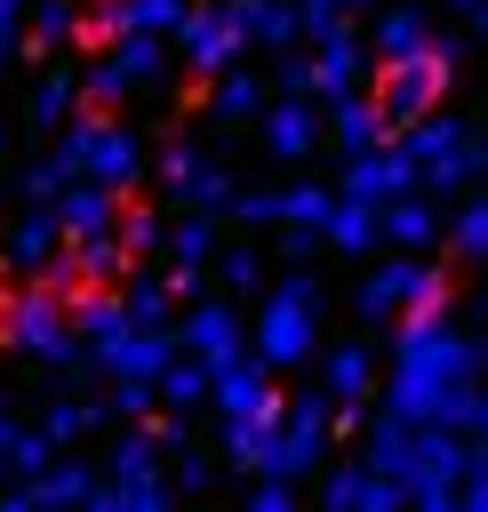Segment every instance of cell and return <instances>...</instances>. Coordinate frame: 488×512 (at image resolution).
<instances>
[{
    "mask_svg": "<svg viewBox=\"0 0 488 512\" xmlns=\"http://www.w3.org/2000/svg\"><path fill=\"white\" fill-rule=\"evenodd\" d=\"M0 344L48 360V368H72L80 344H72V288H56L48 272H24L16 288H0Z\"/></svg>",
    "mask_w": 488,
    "mask_h": 512,
    "instance_id": "obj_1",
    "label": "cell"
},
{
    "mask_svg": "<svg viewBox=\"0 0 488 512\" xmlns=\"http://www.w3.org/2000/svg\"><path fill=\"white\" fill-rule=\"evenodd\" d=\"M56 144L80 160V176H104V184H120V192H136V184H144V136H136V128H120L104 104L72 112V120L56 128Z\"/></svg>",
    "mask_w": 488,
    "mask_h": 512,
    "instance_id": "obj_2",
    "label": "cell"
},
{
    "mask_svg": "<svg viewBox=\"0 0 488 512\" xmlns=\"http://www.w3.org/2000/svg\"><path fill=\"white\" fill-rule=\"evenodd\" d=\"M256 352L272 360V368H304L312 360V336H320V280L312 272H288L272 296H264V312H256Z\"/></svg>",
    "mask_w": 488,
    "mask_h": 512,
    "instance_id": "obj_3",
    "label": "cell"
},
{
    "mask_svg": "<svg viewBox=\"0 0 488 512\" xmlns=\"http://www.w3.org/2000/svg\"><path fill=\"white\" fill-rule=\"evenodd\" d=\"M456 48H464V40H440V48H424V56L384 64V80H376V112H384V128H392V136H400V128H416L424 112H440L448 72H456Z\"/></svg>",
    "mask_w": 488,
    "mask_h": 512,
    "instance_id": "obj_4",
    "label": "cell"
},
{
    "mask_svg": "<svg viewBox=\"0 0 488 512\" xmlns=\"http://www.w3.org/2000/svg\"><path fill=\"white\" fill-rule=\"evenodd\" d=\"M400 144H408V160L424 168V192H456V184H472V176L488 168V144H480L456 112H424L416 128H400Z\"/></svg>",
    "mask_w": 488,
    "mask_h": 512,
    "instance_id": "obj_5",
    "label": "cell"
},
{
    "mask_svg": "<svg viewBox=\"0 0 488 512\" xmlns=\"http://www.w3.org/2000/svg\"><path fill=\"white\" fill-rule=\"evenodd\" d=\"M400 312H448V272L400 248L384 272L360 280V320H400Z\"/></svg>",
    "mask_w": 488,
    "mask_h": 512,
    "instance_id": "obj_6",
    "label": "cell"
},
{
    "mask_svg": "<svg viewBox=\"0 0 488 512\" xmlns=\"http://www.w3.org/2000/svg\"><path fill=\"white\" fill-rule=\"evenodd\" d=\"M328 440H336V400L328 392H304L288 400V416L272 424V448H264V472H288V480H312L328 464Z\"/></svg>",
    "mask_w": 488,
    "mask_h": 512,
    "instance_id": "obj_7",
    "label": "cell"
},
{
    "mask_svg": "<svg viewBox=\"0 0 488 512\" xmlns=\"http://www.w3.org/2000/svg\"><path fill=\"white\" fill-rule=\"evenodd\" d=\"M160 64H168V48H160V32H120L112 48H96V64L80 72V88H88V104H120V96H136V88H152L160 80Z\"/></svg>",
    "mask_w": 488,
    "mask_h": 512,
    "instance_id": "obj_8",
    "label": "cell"
},
{
    "mask_svg": "<svg viewBox=\"0 0 488 512\" xmlns=\"http://www.w3.org/2000/svg\"><path fill=\"white\" fill-rule=\"evenodd\" d=\"M240 48H248V40H240V24H232L224 0H192V8H184V24H176V56H184L200 80H216Z\"/></svg>",
    "mask_w": 488,
    "mask_h": 512,
    "instance_id": "obj_9",
    "label": "cell"
},
{
    "mask_svg": "<svg viewBox=\"0 0 488 512\" xmlns=\"http://www.w3.org/2000/svg\"><path fill=\"white\" fill-rule=\"evenodd\" d=\"M208 408H216V416H288V400L272 392V360H264L256 344H248L240 360H224V368H216Z\"/></svg>",
    "mask_w": 488,
    "mask_h": 512,
    "instance_id": "obj_10",
    "label": "cell"
},
{
    "mask_svg": "<svg viewBox=\"0 0 488 512\" xmlns=\"http://www.w3.org/2000/svg\"><path fill=\"white\" fill-rule=\"evenodd\" d=\"M408 184H424V168L408 160V144L392 136V144H368V152H344V184L336 192H352V200H392V192H408Z\"/></svg>",
    "mask_w": 488,
    "mask_h": 512,
    "instance_id": "obj_11",
    "label": "cell"
},
{
    "mask_svg": "<svg viewBox=\"0 0 488 512\" xmlns=\"http://www.w3.org/2000/svg\"><path fill=\"white\" fill-rule=\"evenodd\" d=\"M176 344H184V352H200L208 368H224V360H240L256 336L240 328V312H232V304H184V312H176Z\"/></svg>",
    "mask_w": 488,
    "mask_h": 512,
    "instance_id": "obj_12",
    "label": "cell"
},
{
    "mask_svg": "<svg viewBox=\"0 0 488 512\" xmlns=\"http://www.w3.org/2000/svg\"><path fill=\"white\" fill-rule=\"evenodd\" d=\"M320 504H328V512H392V504H408V488L384 480V472L360 456V464H320Z\"/></svg>",
    "mask_w": 488,
    "mask_h": 512,
    "instance_id": "obj_13",
    "label": "cell"
},
{
    "mask_svg": "<svg viewBox=\"0 0 488 512\" xmlns=\"http://www.w3.org/2000/svg\"><path fill=\"white\" fill-rule=\"evenodd\" d=\"M264 152L272 160H312L320 144H328V120H320V104L312 96H280V104H264Z\"/></svg>",
    "mask_w": 488,
    "mask_h": 512,
    "instance_id": "obj_14",
    "label": "cell"
},
{
    "mask_svg": "<svg viewBox=\"0 0 488 512\" xmlns=\"http://www.w3.org/2000/svg\"><path fill=\"white\" fill-rule=\"evenodd\" d=\"M8 272H48L56 256H64V216H56V200H24V216L8 224Z\"/></svg>",
    "mask_w": 488,
    "mask_h": 512,
    "instance_id": "obj_15",
    "label": "cell"
},
{
    "mask_svg": "<svg viewBox=\"0 0 488 512\" xmlns=\"http://www.w3.org/2000/svg\"><path fill=\"white\" fill-rule=\"evenodd\" d=\"M360 456L384 472V480H416V416H400V408H376V416H360Z\"/></svg>",
    "mask_w": 488,
    "mask_h": 512,
    "instance_id": "obj_16",
    "label": "cell"
},
{
    "mask_svg": "<svg viewBox=\"0 0 488 512\" xmlns=\"http://www.w3.org/2000/svg\"><path fill=\"white\" fill-rule=\"evenodd\" d=\"M88 360H96L104 376H152V384H160V368L176 360V328H120V336L96 344Z\"/></svg>",
    "mask_w": 488,
    "mask_h": 512,
    "instance_id": "obj_17",
    "label": "cell"
},
{
    "mask_svg": "<svg viewBox=\"0 0 488 512\" xmlns=\"http://www.w3.org/2000/svg\"><path fill=\"white\" fill-rule=\"evenodd\" d=\"M80 104H88V88H80V72H72V64L56 56V64H48L40 80H32V104H24V120H32L40 136H56V128H64V120H72Z\"/></svg>",
    "mask_w": 488,
    "mask_h": 512,
    "instance_id": "obj_18",
    "label": "cell"
},
{
    "mask_svg": "<svg viewBox=\"0 0 488 512\" xmlns=\"http://www.w3.org/2000/svg\"><path fill=\"white\" fill-rule=\"evenodd\" d=\"M424 48H440V32H432L424 8H384L376 32H368V56L376 64H400V56H424Z\"/></svg>",
    "mask_w": 488,
    "mask_h": 512,
    "instance_id": "obj_19",
    "label": "cell"
},
{
    "mask_svg": "<svg viewBox=\"0 0 488 512\" xmlns=\"http://www.w3.org/2000/svg\"><path fill=\"white\" fill-rule=\"evenodd\" d=\"M384 240H392V248H432V240H440V208H432L424 184H408V192L384 200Z\"/></svg>",
    "mask_w": 488,
    "mask_h": 512,
    "instance_id": "obj_20",
    "label": "cell"
},
{
    "mask_svg": "<svg viewBox=\"0 0 488 512\" xmlns=\"http://www.w3.org/2000/svg\"><path fill=\"white\" fill-rule=\"evenodd\" d=\"M120 328H136L120 288H72V336H80L88 352H96V344H112Z\"/></svg>",
    "mask_w": 488,
    "mask_h": 512,
    "instance_id": "obj_21",
    "label": "cell"
},
{
    "mask_svg": "<svg viewBox=\"0 0 488 512\" xmlns=\"http://www.w3.org/2000/svg\"><path fill=\"white\" fill-rule=\"evenodd\" d=\"M320 392H328L336 408H360V400L376 392V352H368V344H336V352L320 360Z\"/></svg>",
    "mask_w": 488,
    "mask_h": 512,
    "instance_id": "obj_22",
    "label": "cell"
},
{
    "mask_svg": "<svg viewBox=\"0 0 488 512\" xmlns=\"http://www.w3.org/2000/svg\"><path fill=\"white\" fill-rule=\"evenodd\" d=\"M224 8H232V24H240L248 48H288V40H304L296 0H224Z\"/></svg>",
    "mask_w": 488,
    "mask_h": 512,
    "instance_id": "obj_23",
    "label": "cell"
},
{
    "mask_svg": "<svg viewBox=\"0 0 488 512\" xmlns=\"http://www.w3.org/2000/svg\"><path fill=\"white\" fill-rule=\"evenodd\" d=\"M384 136H392V128H384L376 96H360V88H352V96H336V104H328V144H336V152H368V144H384Z\"/></svg>",
    "mask_w": 488,
    "mask_h": 512,
    "instance_id": "obj_24",
    "label": "cell"
},
{
    "mask_svg": "<svg viewBox=\"0 0 488 512\" xmlns=\"http://www.w3.org/2000/svg\"><path fill=\"white\" fill-rule=\"evenodd\" d=\"M328 248H344V256H368V248H384V208H376V200H352V192H336Z\"/></svg>",
    "mask_w": 488,
    "mask_h": 512,
    "instance_id": "obj_25",
    "label": "cell"
},
{
    "mask_svg": "<svg viewBox=\"0 0 488 512\" xmlns=\"http://www.w3.org/2000/svg\"><path fill=\"white\" fill-rule=\"evenodd\" d=\"M208 392H216V368H208L200 352H184V344H176V360L160 368V408H168V416H192Z\"/></svg>",
    "mask_w": 488,
    "mask_h": 512,
    "instance_id": "obj_26",
    "label": "cell"
},
{
    "mask_svg": "<svg viewBox=\"0 0 488 512\" xmlns=\"http://www.w3.org/2000/svg\"><path fill=\"white\" fill-rule=\"evenodd\" d=\"M208 112H216V120H264V80L232 56V64L216 72V88H208Z\"/></svg>",
    "mask_w": 488,
    "mask_h": 512,
    "instance_id": "obj_27",
    "label": "cell"
},
{
    "mask_svg": "<svg viewBox=\"0 0 488 512\" xmlns=\"http://www.w3.org/2000/svg\"><path fill=\"white\" fill-rule=\"evenodd\" d=\"M64 40H80V8L72 0H32V24H24V56H56Z\"/></svg>",
    "mask_w": 488,
    "mask_h": 512,
    "instance_id": "obj_28",
    "label": "cell"
},
{
    "mask_svg": "<svg viewBox=\"0 0 488 512\" xmlns=\"http://www.w3.org/2000/svg\"><path fill=\"white\" fill-rule=\"evenodd\" d=\"M360 64H368V48H360L352 32H336V40H320V104H336V96H352V88H360Z\"/></svg>",
    "mask_w": 488,
    "mask_h": 512,
    "instance_id": "obj_29",
    "label": "cell"
},
{
    "mask_svg": "<svg viewBox=\"0 0 488 512\" xmlns=\"http://www.w3.org/2000/svg\"><path fill=\"white\" fill-rule=\"evenodd\" d=\"M120 296H128V320H136V328H176V304H184V296L168 288V272H160V280H120Z\"/></svg>",
    "mask_w": 488,
    "mask_h": 512,
    "instance_id": "obj_30",
    "label": "cell"
},
{
    "mask_svg": "<svg viewBox=\"0 0 488 512\" xmlns=\"http://www.w3.org/2000/svg\"><path fill=\"white\" fill-rule=\"evenodd\" d=\"M448 248H456L464 264H488V192L456 200V216H448Z\"/></svg>",
    "mask_w": 488,
    "mask_h": 512,
    "instance_id": "obj_31",
    "label": "cell"
},
{
    "mask_svg": "<svg viewBox=\"0 0 488 512\" xmlns=\"http://www.w3.org/2000/svg\"><path fill=\"white\" fill-rule=\"evenodd\" d=\"M328 216H336V192H328V184H288V192H280V224L328 232Z\"/></svg>",
    "mask_w": 488,
    "mask_h": 512,
    "instance_id": "obj_32",
    "label": "cell"
},
{
    "mask_svg": "<svg viewBox=\"0 0 488 512\" xmlns=\"http://www.w3.org/2000/svg\"><path fill=\"white\" fill-rule=\"evenodd\" d=\"M72 176H80V160H72V152L56 144V152H40V160L24 168V200H56V192H64Z\"/></svg>",
    "mask_w": 488,
    "mask_h": 512,
    "instance_id": "obj_33",
    "label": "cell"
},
{
    "mask_svg": "<svg viewBox=\"0 0 488 512\" xmlns=\"http://www.w3.org/2000/svg\"><path fill=\"white\" fill-rule=\"evenodd\" d=\"M208 272H216L232 296H256V288H264V256H256V248H216V264H208Z\"/></svg>",
    "mask_w": 488,
    "mask_h": 512,
    "instance_id": "obj_34",
    "label": "cell"
},
{
    "mask_svg": "<svg viewBox=\"0 0 488 512\" xmlns=\"http://www.w3.org/2000/svg\"><path fill=\"white\" fill-rule=\"evenodd\" d=\"M96 416H112V408H96V400H56V408L40 416V432H48L56 448H72V440H80V432H88Z\"/></svg>",
    "mask_w": 488,
    "mask_h": 512,
    "instance_id": "obj_35",
    "label": "cell"
},
{
    "mask_svg": "<svg viewBox=\"0 0 488 512\" xmlns=\"http://www.w3.org/2000/svg\"><path fill=\"white\" fill-rule=\"evenodd\" d=\"M296 24H304V40L320 48V40L352 32V0H296Z\"/></svg>",
    "mask_w": 488,
    "mask_h": 512,
    "instance_id": "obj_36",
    "label": "cell"
},
{
    "mask_svg": "<svg viewBox=\"0 0 488 512\" xmlns=\"http://www.w3.org/2000/svg\"><path fill=\"white\" fill-rule=\"evenodd\" d=\"M224 216H232V224H248V232H256V224H280V192L248 184V192H232V200H224Z\"/></svg>",
    "mask_w": 488,
    "mask_h": 512,
    "instance_id": "obj_37",
    "label": "cell"
},
{
    "mask_svg": "<svg viewBox=\"0 0 488 512\" xmlns=\"http://www.w3.org/2000/svg\"><path fill=\"white\" fill-rule=\"evenodd\" d=\"M48 464H56V440H48V432H40V424H32V432H24V424H16V472H8V480H40V472H48Z\"/></svg>",
    "mask_w": 488,
    "mask_h": 512,
    "instance_id": "obj_38",
    "label": "cell"
},
{
    "mask_svg": "<svg viewBox=\"0 0 488 512\" xmlns=\"http://www.w3.org/2000/svg\"><path fill=\"white\" fill-rule=\"evenodd\" d=\"M280 96H312V104H320V48L280 64Z\"/></svg>",
    "mask_w": 488,
    "mask_h": 512,
    "instance_id": "obj_39",
    "label": "cell"
},
{
    "mask_svg": "<svg viewBox=\"0 0 488 512\" xmlns=\"http://www.w3.org/2000/svg\"><path fill=\"white\" fill-rule=\"evenodd\" d=\"M248 504H256V512H288V504H296V480H288V472H256Z\"/></svg>",
    "mask_w": 488,
    "mask_h": 512,
    "instance_id": "obj_40",
    "label": "cell"
},
{
    "mask_svg": "<svg viewBox=\"0 0 488 512\" xmlns=\"http://www.w3.org/2000/svg\"><path fill=\"white\" fill-rule=\"evenodd\" d=\"M120 240H128V248L144 256V248H160L168 232H160V216H152V208H128V216H120Z\"/></svg>",
    "mask_w": 488,
    "mask_h": 512,
    "instance_id": "obj_41",
    "label": "cell"
},
{
    "mask_svg": "<svg viewBox=\"0 0 488 512\" xmlns=\"http://www.w3.org/2000/svg\"><path fill=\"white\" fill-rule=\"evenodd\" d=\"M8 472H16V424L0 416V488H8Z\"/></svg>",
    "mask_w": 488,
    "mask_h": 512,
    "instance_id": "obj_42",
    "label": "cell"
},
{
    "mask_svg": "<svg viewBox=\"0 0 488 512\" xmlns=\"http://www.w3.org/2000/svg\"><path fill=\"white\" fill-rule=\"evenodd\" d=\"M464 32H472V40H488V0H472V8H464Z\"/></svg>",
    "mask_w": 488,
    "mask_h": 512,
    "instance_id": "obj_43",
    "label": "cell"
},
{
    "mask_svg": "<svg viewBox=\"0 0 488 512\" xmlns=\"http://www.w3.org/2000/svg\"><path fill=\"white\" fill-rule=\"evenodd\" d=\"M472 432H480V440H488V392H480V424H472Z\"/></svg>",
    "mask_w": 488,
    "mask_h": 512,
    "instance_id": "obj_44",
    "label": "cell"
},
{
    "mask_svg": "<svg viewBox=\"0 0 488 512\" xmlns=\"http://www.w3.org/2000/svg\"><path fill=\"white\" fill-rule=\"evenodd\" d=\"M440 8H456V16H464V8H472V0H440Z\"/></svg>",
    "mask_w": 488,
    "mask_h": 512,
    "instance_id": "obj_45",
    "label": "cell"
},
{
    "mask_svg": "<svg viewBox=\"0 0 488 512\" xmlns=\"http://www.w3.org/2000/svg\"><path fill=\"white\" fill-rule=\"evenodd\" d=\"M0 168H8V128H0Z\"/></svg>",
    "mask_w": 488,
    "mask_h": 512,
    "instance_id": "obj_46",
    "label": "cell"
}]
</instances>
